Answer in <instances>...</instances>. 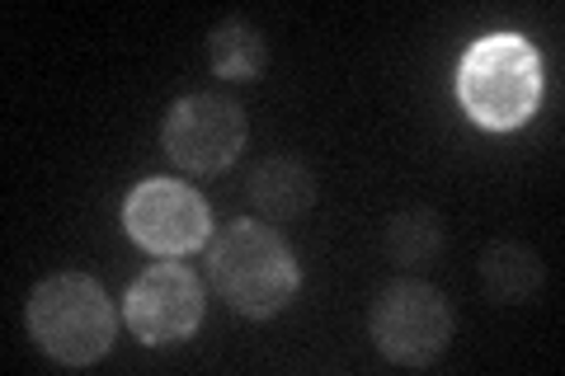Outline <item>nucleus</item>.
Here are the masks:
<instances>
[{
  "instance_id": "nucleus-9",
  "label": "nucleus",
  "mask_w": 565,
  "mask_h": 376,
  "mask_svg": "<svg viewBox=\"0 0 565 376\" xmlns=\"http://www.w3.org/2000/svg\"><path fill=\"white\" fill-rule=\"evenodd\" d=\"M542 259L537 249L519 240H494L481 249V288L490 301H527L542 288Z\"/></svg>"
},
{
  "instance_id": "nucleus-10",
  "label": "nucleus",
  "mask_w": 565,
  "mask_h": 376,
  "mask_svg": "<svg viewBox=\"0 0 565 376\" xmlns=\"http://www.w3.org/2000/svg\"><path fill=\"white\" fill-rule=\"evenodd\" d=\"M207 62L222 80H259L264 66H269V43L250 20L232 14L207 33Z\"/></svg>"
},
{
  "instance_id": "nucleus-6",
  "label": "nucleus",
  "mask_w": 565,
  "mask_h": 376,
  "mask_svg": "<svg viewBox=\"0 0 565 376\" xmlns=\"http://www.w3.org/2000/svg\"><path fill=\"white\" fill-rule=\"evenodd\" d=\"M245 114L226 95H184L166 114V155L189 174H222L245 151Z\"/></svg>"
},
{
  "instance_id": "nucleus-5",
  "label": "nucleus",
  "mask_w": 565,
  "mask_h": 376,
  "mask_svg": "<svg viewBox=\"0 0 565 376\" xmlns=\"http://www.w3.org/2000/svg\"><path fill=\"white\" fill-rule=\"evenodd\" d=\"M122 230L141 249H151V255L174 259V255H189V249L207 245L212 207L184 179L156 174V179H141L128 193V203H122Z\"/></svg>"
},
{
  "instance_id": "nucleus-7",
  "label": "nucleus",
  "mask_w": 565,
  "mask_h": 376,
  "mask_svg": "<svg viewBox=\"0 0 565 376\" xmlns=\"http://www.w3.org/2000/svg\"><path fill=\"white\" fill-rule=\"evenodd\" d=\"M122 320L141 344H184L203 320V282L184 264H151L122 297Z\"/></svg>"
},
{
  "instance_id": "nucleus-8",
  "label": "nucleus",
  "mask_w": 565,
  "mask_h": 376,
  "mask_svg": "<svg viewBox=\"0 0 565 376\" xmlns=\"http://www.w3.org/2000/svg\"><path fill=\"white\" fill-rule=\"evenodd\" d=\"M250 198H255L264 222H297L316 203V179H311V170L302 165V160L274 155V160H259L255 165Z\"/></svg>"
},
{
  "instance_id": "nucleus-11",
  "label": "nucleus",
  "mask_w": 565,
  "mask_h": 376,
  "mask_svg": "<svg viewBox=\"0 0 565 376\" xmlns=\"http://www.w3.org/2000/svg\"><path fill=\"white\" fill-rule=\"evenodd\" d=\"M386 249L401 259V264H424L444 249V222L434 217L429 207H411V212H396L392 226H386Z\"/></svg>"
},
{
  "instance_id": "nucleus-1",
  "label": "nucleus",
  "mask_w": 565,
  "mask_h": 376,
  "mask_svg": "<svg viewBox=\"0 0 565 376\" xmlns=\"http://www.w3.org/2000/svg\"><path fill=\"white\" fill-rule=\"evenodd\" d=\"M207 278L217 297L245 320H269L297 292L292 245L264 222H232L207 249Z\"/></svg>"
},
{
  "instance_id": "nucleus-2",
  "label": "nucleus",
  "mask_w": 565,
  "mask_h": 376,
  "mask_svg": "<svg viewBox=\"0 0 565 376\" xmlns=\"http://www.w3.org/2000/svg\"><path fill=\"white\" fill-rule=\"evenodd\" d=\"M457 99L490 132L523 128L537 114L542 99V57L519 33H490L471 43V52L457 66Z\"/></svg>"
},
{
  "instance_id": "nucleus-4",
  "label": "nucleus",
  "mask_w": 565,
  "mask_h": 376,
  "mask_svg": "<svg viewBox=\"0 0 565 376\" xmlns=\"http://www.w3.org/2000/svg\"><path fill=\"white\" fill-rule=\"evenodd\" d=\"M373 344L396 367H429L452 339V307L434 282L396 278L386 282L367 315Z\"/></svg>"
},
{
  "instance_id": "nucleus-3",
  "label": "nucleus",
  "mask_w": 565,
  "mask_h": 376,
  "mask_svg": "<svg viewBox=\"0 0 565 376\" xmlns=\"http://www.w3.org/2000/svg\"><path fill=\"white\" fill-rule=\"evenodd\" d=\"M118 315L90 273H52L29 292V334L52 363L90 367L114 348Z\"/></svg>"
}]
</instances>
